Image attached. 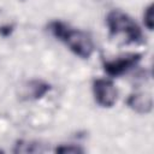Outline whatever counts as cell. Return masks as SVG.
<instances>
[{"label": "cell", "mask_w": 154, "mask_h": 154, "mask_svg": "<svg viewBox=\"0 0 154 154\" xmlns=\"http://www.w3.org/2000/svg\"><path fill=\"white\" fill-rule=\"evenodd\" d=\"M49 30L55 38L64 42L69 49L82 59H89L94 52V42L91 36L83 30L76 29L61 20L49 23Z\"/></svg>", "instance_id": "cell-1"}, {"label": "cell", "mask_w": 154, "mask_h": 154, "mask_svg": "<svg viewBox=\"0 0 154 154\" xmlns=\"http://www.w3.org/2000/svg\"><path fill=\"white\" fill-rule=\"evenodd\" d=\"M106 23L109 30L111 36L123 35L125 36V41L137 43L142 40V30L137 25V23L126 13L120 10L111 11L106 17Z\"/></svg>", "instance_id": "cell-2"}, {"label": "cell", "mask_w": 154, "mask_h": 154, "mask_svg": "<svg viewBox=\"0 0 154 154\" xmlns=\"http://www.w3.org/2000/svg\"><path fill=\"white\" fill-rule=\"evenodd\" d=\"M93 95L96 103L101 107H112L118 99V90L108 78H96L93 81Z\"/></svg>", "instance_id": "cell-3"}, {"label": "cell", "mask_w": 154, "mask_h": 154, "mask_svg": "<svg viewBox=\"0 0 154 154\" xmlns=\"http://www.w3.org/2000/svg\"><path fill=\"white\" fill-rule=\"evenodd\" d=\"M141 57L142 55L140 53H129V54L118 57L116 59L103 61V70L107 75L112 77L122 76L128 71H130L131 69H134L140 63Z\"/></svg>", "instance_id": "cell-4"}, {"label": "cell", "mask_w": 154, "mask_h": 154, "mask_svg": "<svg viewBox=\"0 0 154 154\" xmlns=\"http://www.w3.org/2000/svg\"><path fill=\"white\" fill-rule=\"evenodd\" d=\"M128 106L134 109L135 112L140 113V114H147L152 111L153 108V100L152 96L142 94V93H136V94H131L128 100H126Z\"/></svg>", "instance_id": "cell-5"}, {"label": "cell", "mask_w": 154, "mask_h": 154, "mask_svg": "<svg viewBox=\"0 0 154 154\" xmlns=\"http://www.w3.org/2000/svg\"><path fill=\"white\" fill-rule=\"evenodd\" d=\"M28 89V93L26 95H29L30 99H40L42 97L49 89H51V85L43 81H38V79H35V81H31L29 82V87H26Z\"/></svg>", "instance_id": "cell-6"}, {"label": "cell", "mask_w": 154, "mask_h": 154, "mask_svg": "<svg viewBox=\"0 0 154 154\" xmlns=\"http://www.w3.org/2000/svg\"><path fill=\"white\" fill-rule=\"evenodd\" d=\"M143 19H144V25L149 30H153V5L152 4L144 10Z\"/></svg>", "instance_id": "cell-7"}, {"label": "cell", "mask_w": 154, "mask_h": 154, "mask_svg": "<svg viewBox=\"0 0 154 154\" xmlns=\"http://www.w3.org/2000/svg\"><path fill=\"white\" fill-rule=\"evenodd\" d=\"M55 152L58 153H83L84 150L79 147H76L73 144H69V146H60V147H57Z\"/></svg>", "instance_id": "cell-8"}]
</instances>
